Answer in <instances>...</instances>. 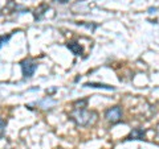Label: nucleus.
I'll return each mask as SVG.
<instances>
[{"mask_svg":"<svg viewBox=\"0 0 159 149\" xmlns=\"http://www.w3.org/2000/svg\"><path fill=\"white\" fill-rule=\"evenodd\" d=\"M76 104L77 106H74L73 111L69 113L70 120H73L78 127H86V126H90V124H93L94 121H96L97 113L86 110L85 108L86 107V100L77 102Z\"/></svg>","mask_w":159,"mask_h":149,"instance_id":"1","label":"nucleus"},{"mask_svg":"<svg viewBox=\"0 0 159 149\" xmlns=\"http://www.w3.org/2000/svg\"><path fill=\"white\" fill-rule=\"evenodd\" d=\"M105 119L111 124H117L118 121H121L122 108L119 106H114L111 108H109V110H106V112H105Z\"/></svg>","mask_w":159,"mask_h":149,"instance_id":"2","label":"nucleus"},{"mask_svg":"<svg viewBox=\"0 0 159 149\" xmlns=\"http://www.w3.org/2000/svg\"><path fill=\"white\" fill-rule=\"evenodd\" d=\"M20 65H21V71L24 78H31L37 69V63L33 62L32 59H24Z\"/></svg>","mask_w":159,"mask_h":149,"instance_id":"3","label":"nucleus"},{"mask_svg":"<svg viewBox=\"0 0 159 149\" xmlns=\"http://www.w3.org/2000/svg\"><path fill=\"white\" fill-rule=\"evenodd\" d=\"M145 133L146 131L143 128H135L130 132V135L127 136V140H143L145 137Z\"/></svg>","mask_w":159,"mask_h":149,"instance_id":"4","label":"nucleus"},{"mask_svg":"<svg viewBox=\"0 0 159 149\" xmlns=\"http://www.w3.org/2000/svg\"><path fill=\"white\" fill-rule=\"evenodd\" d=\"M85 87H93V88H103V90H116V87L110 86V84H105V83H97V82H88L84 84Z\"/></svg>","mask_w":159,"mask_h":149,"instance_id":"5","label":"nucleus"},{"mask_svg":"<svg viewBox=\"0 0 159 149\" xmlns=\"http://www.w3.org/2000/svg\"><path fill=\"white\" fill-rule=\"evenodd\" d=\"M66 48L74 56H81L82 54V48L80 46V44H77V42H69V44H66Z\"/></svg>","mask_w":159,"mask_h":149,"instance_id":"6","label":"nucleus"},{"mask_svg":"<svg viewBox=\"0 0 159 149\" xmlns=\"http://www.w3.org/2000/svg\"><path fill=\"white\" fill-rule=\"evenodd\" d=\"M12 34H7V36H0V48H2L4 44H7L9 40H11Z\"/></svg>","mask_w":159,"mask_h":149,"instance_id":"7","label":"nucleus"},{"mask_svg":"<svg viewBox=\"0 0 159 149\" xmlns=\"http://www.w3.org/2000/svg\"><path fill=\"white\" fill-rule=\"evenodd\" d=\"M4 131H6V121L0 117V137L4 135Z\"/></svg>","mask_w":159,"mask_h":149,"instance_id":"8","label":"nucleus"},{"mask_svg":"<svg viewBox=\"0 0 159 149\" xmlns=\"http://www.w3.org/2000/svg\"><path fill=\"white\" fill-rule=\"evenodd\" d=\"M57 2H60V3H66V2H69V0H57Z\"/></svg>","mask_w":159,"mask_h":149,"instance_id":"9","label":"nucleus"},{"mask_svg":"<svg viewBox=\"0 0 159 149\" xmlns=\"http://www.w3.org/2000/svg\"><path fill=\"white\" fill-rule=\"evenodd\" d=\"M157 133H158V136H159V126L157 127Z\"/></svg>","mask_w":159,"mask_h":149,"instance_id":"10","label":"nucleus"}]
</instances>
